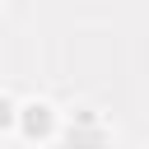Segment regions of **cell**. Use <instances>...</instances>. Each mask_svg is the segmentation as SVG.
<instances>
[{
	"label": "cell",
	"mask_w": 149,
	"mask_h": 149,
	"mask_svg": "<svg viewBox=\"0 0 149 149\" xmlns=\"http://www.w3.org/2000/svg\"><path fill=\"white\" fill-rule=\"evenodd\" d=\"M28 130H33V135L47 130V112H42V107H28Z\"/></svg>",
	"instance_id": "cell-1"
}]
</instances>
